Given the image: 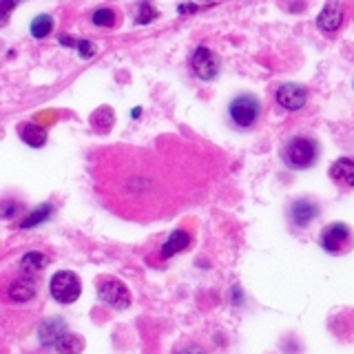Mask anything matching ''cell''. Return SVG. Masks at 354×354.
Instances as JSON below:
<instances>
[{
  "instance_id": "7402d4cb",
  "label": "cell",
  "mask_w": 354,
  "mask_h": 354,
  "mask_svg": "<svg viewBox=\"0 0 354 354\" xmlns=\"http://www.w3.org/2000/svg\"><path fill=\"white\" fill-rule=\"evenodd\" d=\"M175 354H206V350L204 348H199L197 343H191V346H184V348H180Z\"/></svg>"
},
{
  "instance_id": "e0dca14e",
  "label": "cell",
  "mask_w": 354,
  "mask_h": 354,
  "mask_svg": "<svg viewBox=\"0 0 354 354\" xmlns=\"http://www.w3.org/2000/svg\"><path fill=\"white\" fill-rule=\"evenodd\" d=\"M55 350L60 354H80L84 350V339L80 335H75V332H66V335L58 341Z\"/></svg>"
},
{
  "instance_id": "603a6c76",
  "label": "cell",
  "mask_w": 354,
  "mask_h": 354,
  "mask_svg": "<svg viewBox=\"0 0 354 354\" xmlns=\"http://www.w3.org/2000/svg\"><path fill=\"white\" fill-rule=\"evenodd\" d=\"M18 208H20V204H11V202H5V206H3V217H5V219L14 217V210H18Z\"/></svg>"
},
{
  "instance_id": "2e32d148",
  "label": "cell",
  "mask_w": 354,
  "mask_h": 354,
  "mask_svg": "<svg viewBox=\"0 0 354 354\" xmlns=\"http://www.w3.org/2000/svg\"><path fill=\"white\" fill-rule=\"evenodd\" d=\"M53 213V206L51 204H40L38 208H33L31 213H27V217L20 221V228L22 230H29L33 226H38L42 224V221H47Z\"/></svg>"
},
{
  "instance_id": "52a82bcc",
  "label": "cell",
  "mask_w": 354,
  "mask_h": 354,
  "mask_svg": "<svg viewBox=\"0 0 354 354\" xmlns=\"http://www.w3.org/2000/svg\"><path fill=\"white\" fill-rule=\"evenodd\" d=\"M38 295V283L36 279H29L25 274H16L14 279L5 283V299L9 304H29Z\"/></svg>"
},
{
  "instance_id": "44dd1931",
  "label": "cell",
  "mask_w": 354,
  "mask_h": 354,
  "mask_svg": "<svg viewBox=\"0 0 354 354\" xmlns=\"http://www.w3.org/2000/svg\"><path fill=\"white\" fill-rule=\"evenodd\" d=\"M155 18H158V9L149 3H142L138 9V25H149Z\"/></svg>"
},
{
  "instance_id": "5bb4252c",
  "label": "cell",
  "mask_w": 354,
  "mask_h": 354,
  "mask_svg": "<svg viewBox=\"0 0 354 354\" xmlns=\"http://www.w3.org/2000/svg\"><path fill=\"white\" fill-rule=\"evenodd\" d=\"M18 136L20 140L33 149H42L47 144V129H42L36 122H22L18 127Z\"/></svg>"
},
{
  "instance_id": "ffe728a7",
  "label": "cell",
  "mask_w": 354,
  "mask_h": 354,
  "mask_svg": "<svg viewBox=\"0 0 354 354\" xmlns=\"http://www.w3.org/2000/svg\"><path fill=\"white\" fill-rule=\"evenodd\" d=\"M91 20L95 27H113L118 20V14L111 7H97L91 14Z\"/></svg>"
},
{
  "instance_id": "6da1fadb",
  "label": "cell",
  "mask_w": 354,
  "mask_h": 354,
  "mask_svg": "<svg viewBox=\"0 0 354 354\" xmlns=\"http://www.w3.org/2000/svg\"><path fill=\"white\" fill-rule=\"evenodd\" d=\"M319 158V144L310 136H292L281 147V162L292 171L313 169Z\"/></svg>"
},
{
  "instance_id": "d6986e66",
  "label": "cell",
  "mask_w": 354,
  "mask_h": 354,
  "mask_svg": "<svg viewBox=\"0 0 354 354\" xmlns=\"http://www.w3.org/2000/svg\"><path fill=\"white\" fill-rule=\"evenodd\" d=\"M60 44H64V47H75L77 51H80L82 58H93V55L97 53V47L91 40H73V38L60 36Z\"/></svg>"
},
{
  "instance_id": "3957f363",
  "label": "cell",
  "mask_w": 354,
  "mask_h": 354,
  "mask_svg": "<svg viewBox=\"0 0 354 354\" xmlns=\"http://www.w3.org/2000/svg\"><path fill=\"white\" fill-rule=\"evenodd\" d=\"M319 243L328 254H348L354 248V230L343 224V221H335V224H328L319 235Z\"/></svg>"
},
{
  "instance_id": "9a60e30c",
  "label": "cell",
  "mask_w": 354,
  "mask_h": 354,
  "mask_svg": "<svg viewBox=\"0 0 354 354\" xmlns=\"http://www.w3.org/2000/svg\"><path fill=\"white\" fill-rule=\"evenodd\" d=\"M188 243H191V235H188L186 230H175L173 235L162 243L160 254H162L164 259H169V257H173V254L182 252L184 248H188Z\"/></svg>"
},
{
  "instance_id": "ba28073f",
  "label": "cell",
  "mask_w": 354,
  "mask_h": 354,
  "mask_svg": "<svg viewBox=\"0 0 354 354\" xmlns=\"http://www.w3.org/2000/svg\"><path fill=\"white\" fill-rule=\"evenodd\" d=\"M274 100L286 111H301L308 102V88L297 82H283L274 88Z\"/></svg>"
},
{
  "instance_id": "8992f818",
  "label": "cell",
  "mask_w": 354,
  "mask_h": 354,
  "mask_svg": "<svg viewBox=\"0 0 354 354\" xmlns=\"http://www.w3.org/2000/svg\"><path fill=\"white\" fill-rule=\"evenodd\" d=\"M219 66H221L219 55L213 49L204 47V44H199V47L193 49V53H191V69H193V73L199 77V80H204V82L215 80L217 73H219Z\"/></svg>"
},
{
  "instance_id": "7c38bea8",
  "label": "cell",
  "mask_w": 354,
  "mask_h": 354,
  "mask_svg": "<svg viewBox=\"0 0 354 354\" xmlns=\"http://www.w3.org/2000/svg\"><path fill=\"white\" fill-rule=\"evenodd\" d=\"M343 25V7L339 3H326L317 16V27L326 33H335Z\"/></svg>"
},
{
  "instance_id": "5b68a950",
  "label": "cell",
  "mask_w": 354,
  "mask_h": 354,
  "mask_svg": "<svg viewBox=\"0 0 354 354\" xmlns=\"http://www.w3.org/2000/svg\"><path fill=\"white\" fill-rule=\"evenodd\" d=\"M97 297L100 301L115 308V310H127L131 306V290L127 283H122L118 277L104 274L97 279Z\"/></svg>"
},
{
  "instance_id": "7a4b0ae2",
  "label": "cell",
  "mask_w": 354,
  "mask_h": 354,
  "mask_svg": "<svg viewBox=\"0 0 354 354\" xmlns=\"http://www.w3.org/2000/svg\"><path fill=\"white\" fill-rule=\"evenodd\" d=\"M228 115L237 129H250L261 118V100L254 93H239L230 100Z\"/></svg>"
},
{
  "instance_id": "8fae6325",
  "label": "cell",
  "mask_w": 354,
  "mask_h": 354,
  "mask_svg": "<svg viewBox=\"0 0 354 354\" xmlns=\"http://www.w3.org/2000/svg\"><path fill=\"white\" fill-rule=\"evenodd\" d=\"M47 263H49L47 254H42L40 250H29V252H25L20 257V261H18V272L29 277V279H36V277L44 268H47Z\"/></svg>"
},
{
  "instance_id": "277c9868",
  "label": "cell",
  "mask_w": 354,
  "mask_h": 354,
  "mask_svg": "<svg viewBox=\"0 0 354 354\" xmlns=\"http://www.w3.org/2000/svg\"><path fill=\"white\" fill-rule=\"evenodd\" d=\"M49 290H51V297L55 299V301L66 306V304H73V301L80 299L82 281L73 270H58L51 277Z\"/></svg>"
},
{
  "instance_id": "ac0fdd59",
  "label": "cell",
  "mask_w": 354,
  "mask_h": 354,
  "mask_svg": "<svg viewBox=\"0 0 354 354\" xmlns=\"http://www.w3.org/2000/svg\"><path fill=\"white\" fill-rule=\"evenodd\" d=\"M51 29H53V18H51L49 14H40V16H36V18L31 20V25H29L31 36H33V38H38V40L47 38L49 33H51Z\"/></svg>"
},
{
  "instance_id": "30bf717a",
  "label": "cell",
  "mask_w": 354,
  "mask_h": 354,
  "mask_svg": "<svg viewBox=\"0 0 354 354\" xmlns=\"http://www.w3.org/2000/svg\"><path fill=\"white\" fill-rule=\"evenodd\" d=\"M69 332V328H66V324L62 319H47L44 324L40 326V330H38V339H40V343L44 348H55L58 346V341Z\"/></svg>"
},
{
  "instance_id": "4fadbf2b",
  "label": "cell",
  "mask_w": 354,
  "mask_h": 354,
  "mask_svg": "<svg viewBox=\"0 0 354 354\" xmlns=\"http://www.w3.org/2000/svg\"><path fill=\"white\" fill-rule=\"evenodd\" d=\"M330 180L339 184L341 188H354V160L352 158H339L330 166Z\"/></svg>"
},
{
  "instance_id": "9c48e42d",
  "label": "cell",
  "mask_w": 354,
  "mask_h": 354,
  "mask_svg": "<svg viewBox=\"0 0 354 354\" xmlns=\"http://www.w3.org/2000/svg\"><path fill=\"white\" fill-rule=\"evenodd\" d=\"M319 217V204L308 197H299L290 204V221L297 228H308Z\"/></svg>"
}]
</instances>
